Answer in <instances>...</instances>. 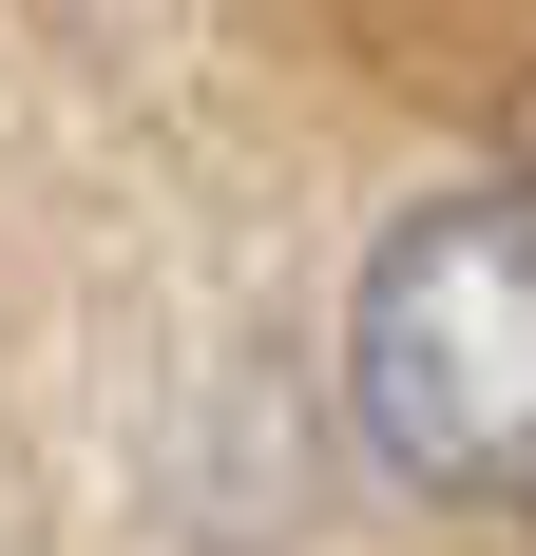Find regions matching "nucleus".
<instances>
[{"mask_svg": "<svg viewBox=\"0 0 536 556\" xmlns=\"http://www.w3.org/2000/svg\"><path fill=\"white\" fill-rule=\"evenodd\" d=\"M345 403L403 500H460V518L536 500V173L383 230L365 307H345Z\"/></svg>", "mask_w": 536, "mask_h": 556, "instance_id": "1", "label": "nucleus"}]
</instances>
